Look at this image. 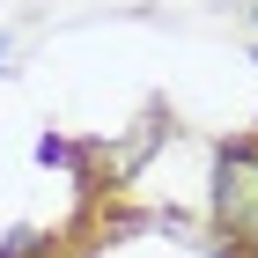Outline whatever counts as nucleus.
Wrapping results in <instances>:
<instances>
[{"label":"nucleus","mask_w":258,"mask_h":258,"mask_svg":"<svg viewBox=\"0 0 258 258\" xmlns=\"http://www.w3.org/2000/svg\"><path fill=\"white\" fill-rule=\"evenodd\" d=\"M214 184H221V192H214L221 221L243 229V236H258V155H221Z\"/></svg>","instance_id":"f257e3e1"},{"label":"nucleus","mask_w":258,"mask_h":258,"mask_svg":"<svg viewBox=\"0 0 258 258\" xmlns=\"http://www.w3.org/2000/svg\"><path fill=\"white\" fill-rule=\"evenodd\" d=\"M251 15H258V8H251Z\"/></svg>","instance_id":"7ed1b4c3"},{"label":"nucleus","mask_w":258,"mask_h":258,"mask_svg":"<svg viewBox=\"0 0 258 258\" xmlns=\"http://www.w3.org/2000/svg\"><path fill=\"white\" fill-rule=\"evenodd\" d=\"M0 59H8V37H0Z\"/></svg>","instance_id":"f03ea898"}]
</instances>
